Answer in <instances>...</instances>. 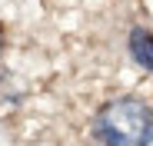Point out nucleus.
<instances>
[{
  "instance_id": "2",
  "label": "nucleus",
  "mask_w": 153,
  "mask_h": 146,
  "mask_svg": "<svg viewBox=\"0 0 153 146\" xmlns=\"http://www.w3.org/2000/svg\"><path fill=\"white\" fill-rule=\"evenodd\" d=\"M130 53H133V60L143 70L153 73V33L150 30H143V27H133L130 30Z\"/></svg>"
},
{
  "instance_id": "1",
  "label": "nucleus",
  "mask_w": 153,
  "mask_h": 146,
  "mask_svg": "<svg viewBox=\"0 0 153 146\" xmlns=\"http://www.w3.org/2000/svg\"><path fill=\"white\" fill-rule=\"evenodd\" d=\"M97 146H150L153 113L137 96H117L93 116Z\"/></svg>"
},
{
  "instance_id": "3",
  "label": "nucleus",
  "mask_w": 153,
  "mask_h": 146,
  "mask_svg": "<svg viewBox=\"0 0 153 146\" xmlns=\"http://www.w3.org/2000/svg\"><path fill=\"white\" fill-rule=\"evenodd\" d=\"M0 53H4V30H0Z\"/></svg>"
}]
</instances>
